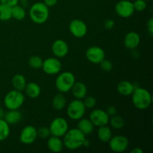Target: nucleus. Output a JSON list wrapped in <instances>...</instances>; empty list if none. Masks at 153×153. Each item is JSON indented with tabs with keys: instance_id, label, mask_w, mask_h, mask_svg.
Returning a JSON list of instances; mask_svg holds the SVG:
<instances>
[{
	"instance_id": "1",
	"label": "nucleus",
	"mask_w": 153,
	"mask_h": 153,
	"mask_svg": "<svg viewBox=\"0 0 153 153\" xmlns=\"http://www.w3.org/2000/svg\"><path fill=\"white\" fill-rule=\"evenodd\" d=\"M64 146L70 150H76L82 147L86 136L77 128L68 129L64 136Z\"/></svg>"
},
{
	"instance_id": "2",
	"label": "nucleus",
	"mask_w": 153,
	"mask_h": 153,
	"mask_svg": "<svg viewBox=\"0 0 153 153\" xmlns=\"http://www.w3.org/2000/svg\"><path fill=\"white\" fill-rule=\"evenodd\" d=\"M131 96L133 105L139 110L147 109L152 104V95L150 92L145 88H135Z\"/></svg>"
},
{
	"instance_id": "3",
	"label": "nucleus",
	"mask_w": 153,
	"mask_h": 153,
	"mask_svg": "<svg viewBox=\"0 0 153 153\" xmlns=\"http://www.w3.org/2000/svg\"><path fill=\"white\" fill-rule=\"evenodd\" d=\"M29 16L34 23L39 25L45 23L49 16V7L43 2L34 3L30 7Z\"/></svg>"
},
{
	"instance_id": "4",
	"label": "nucleus",
	"mask_w": 153,
	"mask_h": 153,
	"mask_svg": "<svg viewBox=\"0 0 153 153\" xmlns=\"http://www.w3.org/2000/svg\"><path fill=\"white\" fill-rule=\"evenodd\" d=\"M76 82V77L71 72L65 71L60 73L55 80V87L60 93H67L71 90Z\"/></svg>"
},
{
	"instance_id": "5",
	"label": "nucleus",
	"mask_w": 153,
	"mask_h": 153,
	"mask_svg": "<svg viewBox=\"0 0 153 153\" xmlns=\"http://www.w3.org/2000/svg\"><path fill=\"white\" fill-rule=\"evenodd\" d=\"M25 102V97L22 91L12 90L7 93L4 98V104L8 110L19 109Z\"/></svg>"
},
{
	"instance_id": "6",
	"label": "nucleus",
	"mask_w": 153,
	"mask_h": 153,
	"mask_svg": "<svg viewBox=\"0 0 153 153\" xmlns=\"http://www.w3.org/2000/svg\"><path fill=\"white\" fill-rule=\"evenodd\" d=\"M86 111L85 105L82 100H73L69 103L67 108V116L73 120H79L84 117Z\"/></svg>"
},
{
	"instance_id": "7",
	"label": "nucleus",
	"mask_w": 153,
	"mask_h": 153,
	"mask_svg": "<svg viewBox=\"0 0 153 153\" xmlns=\"http://www.w3.org/2000/svg\"><path fill=\"white\" fill-rule=\"evenodd\" d=\"M51 135L61 137L69 129L68 122L63 117H56L52 121L49 126Z\"/></svg>"
},
{
	"instance_id": "8",
	"label": "nucleus",
	"mask_w": 153,
	"mask_h": 153,
	"mask_svg": "<svg viewBox=\"0 0 153 153\" xmlns=\"http://www.w3.org/2000/svg\"><path fill=\"white\" fill-rule=\"evenodd\" d=\"M108 143L110 149L117 153L125 152L129 146V140L123 135L112 136Z\"/></svg>"
},
{
	"instance_id": "9",
	"label": "nucleus",
	"mask_w": 153,
	"mask_h": 153,
	"mask_svg": "<svg viewBox=\"0 0 153 153\" xmlns=\"http://www.w3.org/2000/svg\"><path fill=\"white\" fill-rule=\"evenodd\" d=\"M62 64L58 58H48L44 60L42 65L43 72L48 75H57L61 72Z\"/></svg>"
},
{
	"instance_id": "10",
	"label": "nucleus",
	"mask_w": 153,
	"mask_h": 153,
	"mask_svg": "<svg viewBox=\"0 0 153 153\" xmlns=\"http://www.w3.org/2000/svg\"><path fill=\"white\" fill-rule=\"evenodd\" d=\"M69 30L73 37L76 38H82L88 33V26L82 19H75L70 22Z\"/></svg>"
},
{
	"instance_id": "11",
	"label": "nucleus",
	"mask_w": 153,
	"mask_h": 153,
	"mask_svg": "<svg viewBox=\"0 0 153 153\" xmlns=\"http://www.w3.org/2000/svg\"><path fill=\"white\" fill-rule=\"evenodd\" d=\"M133 2L128 0H121L115 5V12L122 18H128L134 13Z\"/></svg>"
},
{
	"instance_id": "12",
	"label": "nucleus",
	"mask_w": 153,
	"mask_h": 153,
	"mask_svg": "<svg viewBox=\"0 0 153 153\" xmlns=\"http://www.w3.org/2000/svg\"><path fill=\"white\" fill-rule=\"evenodd\" d=\"M89 117L90 120L92 122L94 126L97 127L108 125L109 123V119H110L105 111L99 108L94 109L90 114Z\"/></svg>"
},
{
	"instance_id": "13",
	"label": "nucleus",
	"mask_w": 153,
	"mask_h": 153,
	"mask_svg": "<svg viewBox=\"0 0 153 153\" xmlns=\"http://www.w3.org/2000/svg\"><path fill=\"white\" fill-rule=\"evenodd\" d=\"M85 56L92 64H100V63L105 58V52L100 46H90L86 50Z\"/></svg>"
},
{
	"instance_id": "14",
	"label": "nucleus",
	"mask_w": 153,
	"mask_h": 153,
	"mask_svg": "<svg viewBox=\"0 0 153 153\" xmlns=\"http://www.w3.org/2000/svg\"><path fill=\"white\" fill-rule=\"evenodd\" d=\"M37 137V128L33 126H26L21 131L19 141L25 145L32 144Z\"/></svg>"
},
{
	"instance_id": "15",
	"label": "nucleus",
	"mask_w": 153,
	"mask_h": 153,
	"mask_svg": "<svg viewBox=\"0 0 153 153\" xmlns=\"http://www.w3.org/2000/svg\"><path fill=\"white\" fill-rule=\"evenodd\" d=\"M52 52L56 58H64L69 52V46L64 40L58 39L52 45Z\"/></svg>"
},
{
	"instance_id": "16",
	"label": "nucleus",
	"mask_w": 153,
	"mask_h": 153,
	"mask_svg": "<svg viewBox=\"0 0 153 153\" xmlns=\"http://www.w3.org/2000/svg\"><path fill=\"white\" fill-rule=\"evenodd\" d=\"M124 45L128 49H134L139 46L140 43V37L138 33L135 31H130L127 33L123 40Z\"/></svg>"
},
{
	"instance_id": "17",
	"label": "nucleus",
	"mask_w": 153,
	"mask_h": 153,
	"mask_svg": "<svg viewBox=\"0 0 153 153\" xmlns=\"http://www.w3.org/2000/svg\"><path fill=\"white\" fill-rule=\"evenodd\" d=\"M47 146L51 152L55 153L61 152L64 147V142L61 137L54 135H50L48 137Z\"/></svg>"
},
{
	"instance_id": "18",
	"label": "nucleus",
	"mask_w": 153,
	"mask_h": 153,
	"mask_svg": "<svg viewBox=\"0 0 153 153\" xmlns=\"http://www.w3.org/2000/svg\"><path fill=\"white\" fill-rule=\"evenodd\" d=\"M73 97L77 100H83L88 94L87 86L81 82H76L72 87L71 90Z\"/></svg>"
},
{
	"instance_id": "19",
	"label": "nucleus",
	"mask_w": 153,
	"mask_h": 153,
	"mask_svg": "<svg viewBox=\"0 0 153 153\" xmlns=\"http://www.w3.org/2000/svg\"><path fill=\"white\" fill-rule=\"evenodd\" d=\"M3 119L9 126L16 125L22 120V114L18 109L8 110V111L4 113Z\"/></svg>"
},
{
	"instance_id": "20",
	"label": "nucleus",
	"mask_w": 153,
	"mask_h": 153,
	"mask_svg": "<svg viewBox=\"0 0 153 153\" xmlns=\"http://www.w3.org/2000/svg\"><path fill=\"white\" fill-rule=\"evenodd\" d=\"M117 89L120 95L128 97L132 94L133 91L135 89V87L131 82L128 81H121L118 83Z\"/></svg>"
},
{
	"instance_id": "21",
	"label": "nucleus",
	"mask_w": 153,
	"mask_h": 153,
	"mask_svg": "<svg viewBox=\"0 0 153 153\" xmlns=\"http://www.w3.org/2000/svg\"><path fill=\"white\" fill-rule=\"evenodd\" d=\"M77 128L86 136L88 134H91L94 131V126L92 123V122L90 120V119L82 117L80 120H79Z\"/></svg>"
},
{
	"instance_id": "22",
	"label": "nucleus",
	"mask_w": 153,
	"mask_h": 153,
	"mask_svg": "<svg viewBox=\"0 0 153 153\" xmlns=\"http://www.w3.org/2000/svg\"><path fill=\"white\" fill-rule=\"evenodd\" d=\"M24 91L29 98L36 99L40 95L41 88L38 84L35 82H29V83H27Z\"/></svg>"
},
{
	"instance_id": "23",
	"label": "nucleus",
	"mask_w": 153,
	"mask_h": 153,
	"mask_svg": "<svg viewBox=\"0 0 153 153\" xmlns=\"http://www.w3.org/2000/svg\"><path fill=\"white\" fill-rule=\"evenodd\" d=\"M97 136L98 138L103 143H108L112 137V131L108 125L102 126L99 127L97 131Z\"/></svg>"
},
{
	"instance_id": "24",
	"label": "nucleus",
	"mask_w": 153,
	"mask_h": 153,
	"mask_svg": "<svg viewBox=\"0 0 153 153\" xmlns=\"http://www.w3.org/2000/svg\"><path fill=\"white\" fill-rule=\"evenodd\" d=\"M12 86L15 90L22 91L25 90L27 85L26 79L25 76L22 74H16L12 78Z\"/></svg>"
},
{
	"instance_id": "25",
	"label": "nucleus",
	"mask_w": 153,
	"mask_h": 153,
	"mask_svg": "<svg viewBox=\"0 0 153 153\" xmlns=\"http://www.w3.org/2000/svg\"><path fill=\"white\" fill-rule=\"evenodd\" d=\"M66 104H67V100L62 93L56 94L52 100V107L57 111H61L64 109Z\"/></svg>"
},
{
	"instance_id": "26",
	"label": "nucleus",
	"mask_w": 153,
	"mask_h": 153,
	"mask_svg": "<svg viewBox=\"0 0 153 153\" xmlns=\"http://www.w3.org/2000/svg\"><path fill=\"white\" fill-rule=\"evenodd\" d=\"M26 16V11L22 6L16 4L11 7V16L16 20H22Z\"/></svg>"
},
{
	"instance_id": "27",
	"label": "nucleus",
	"mask_w": 153,
	"mask_h": 153,
	"mask_svg": "<svg viewBox=\"0 0 153 153\" xmlns=\"http://www.w3.org/2000/svg\"><path fill=\"white\" fill-rule=\"evenodd\" d=\"M10 126L4 120V119H0V141L6 140L10 135Z\"/></svg>"
},
{
	"instance_id": "28",
	"label": "nucleus",
	"mask_w": 153,
	"mask_h": 153,
	"mask_svg": "<svg viewBox=\"0 0 153 153\" xmlns=\"http://www.w3.org/2000/svg\"><path fill=\"white\" fill-rule=\"evenodd\" d=\"M111 127L114 129H121L125 126V121L123 118L119 115H114L109 119V123Z\"/></svg>"
},
{
	"instance_id": "29",
	"label": "nucleus",
	"mask_w": 153,
	"mask_h": 153,
	"mask_svg": "<svg viewBox=\"0 0 153 153\" xmlns=\"http://www.w3.org/2000/svg\"><path fill=\"white\" fill-rule=\"evenodd\" d=\"M11 18V7L0 3V20L7 21Z\"/></svg>"
},
{
	"instance_id": "30",
	"label": "nucleus",
	"mask_w": 153,
	"mask_h": 153,
	"mask_svg": "<svg viewBox=\"0 0 153 153\" xmlns=\"http://www.w3.org/2000/svg\"><path fill=\"white\" fill-rule=\"evenodd\" d=\"M43 59L40 58L38 55H32L28 58V65L33 69L35 70H38V69L42 68V65H43Z\"/></svg>"
},
{
	"instance_id": "31",
	"label": "nucleus",
	"mask_w": 153,
	"mask_h": 153,
	"mask_svg": "<svg viewBox=\"0 0 153 153\" xmlns=\"http://www.w3.org/2000/svg\"><path fill=\"white\" fill-rule=\"evenodd\" d=\"M84 101V105H85V108H94V107L97 105V100H96L95 97H91V96H89V97H85V98L83 99Z\"/></svg>"
},
{
	"instance_id": "32",
	"label": "nucleus",
	"mask_w": 153,
	"mask_h": 153,
	"mask_svg": "<svg viewBox=\"0 0 153 153\" xmlns=\"http://www.w3.org/2000/svg\"><path fill=\"white\" fill-rule=\"evenodd\" d=\"M37 137H40V138L46 139L48 138L49 136L51 135L50 130H49V127L46 126H41L37 129Z\"/></svg>"
},
{
	"instance_id": "33",
	"label": "nucleus",
	"mask_w": 153,
	"mask_h": 153,
	"mask_svg": "<svg viewBox=\"0 0 153 153\" xmlns=\"http://www.w3.org/2000/svg\"><path fill=\"white\" fill-rule=\"evenodd\" d=\"M133 5L136 11H143L146 8V1L144 0H135L133 2Z\"/></svg>"
},
{
	"instance_id": "34",
	"label": "nucleus",
	"mask_w": 153,
	"mask_h": 153,
	"mask_svg": "<svg viewBox=\"0 0 153 153\" xmlns=\"http://www.w3.org/2000/svg\"><path fill=\"white\" fill-rule=\"evenodd\" d=\"M100 64L102 70L105 72H110L111 71L112 69H113V64H112V62L110 60L104 58V59L100 63Z\"/></svg>"
},
{
	"instance_id": "35",
	"label": "nucleus",
	"mask_w": 153,
	"mask_h": 153,
	"mask_svg": "<svg viewBox=\"0 0 153 153\" xmlns=\"http://www.w3.org/2000/svg\"><path fill=\"white\" fill-rule=\"evenodd\" d=\"M18 2H19V0H0L1 4H3L10 7L18 4Z\"/></svg>"
},
{
	"instance_id": "36",
	"label": "nucleus",
	"mask_w": 153,
	"mask_h": 153,
	"mask_svg": "<svg viewBox=\"0 0 153 153\" xmlns=\"http://www.w3.org/2000/svg\"><path fill=\"white\" fill-rule=\"evenodd\" d=\"M105 111L106 113H107V114L109 116V117H111L117 114V108L114 106L110 105L107 108Z\"/></svg>"
},
{
	"instance_id": "37",
	"label": "nucleus",
	"mask_w": 153,
	"mask_h": 153,
	"mask_svg": "<svg viewBox=\"0 0 153 153\" xmlns=\"http://www.w3.org/2000/svg\"><path fill=\"white\" fill-rule=\"evenodd\" d=\"M115 25V22L113 19H108L104 22V26L106 29H112Z\"/></svg>"
},
{
	"instance_id": "38",
	"label": "nucleus",
	"mask_w": 153,
	"mask_h": 153,
	"mask_svg": "<svg viewBox=\"0 0 153 153\" xmlns=\"http://www.w3.org/2000/svg\"><path fill=\"white\" fill-rule=\"evenodd\" d=\"M146 27H147V31L149 33L151 36L153 34V19L150 18L149 20L147 21V24H146Z\"/></svg>"
},
{
	"instance_id": "39",
	"label": "nucleus",
	"mask_w": 153,
	"mask_h": 153,
	"mask_svg": "<svg viewBox=\"0 0 153 153\" xmlns=\"http://www.w3.org/2000/svg\"><path fill=\"white\" fill-rule=\"evenodd\" d=\"M58 0H43V3L47 7H53L58 3Z\"/></svg>"
},
{
	"instance_id": "40",
	"label": "nucleus",
	"mask_w": 153,
	"mask_h": 153,
	"mask_svg": "<svg viewBox=\"0 0 153 153\" xmlns=\"http://www.w3.org/2000/svg\"><path fill=\"white\" fill-rule=\"evenodd\" d=\"M143 150L142 149H140V147L134 148V149L131 151V153H143Z\"/></svg>"
},
{
	"instance_id": "41",
	"label": "nucleus",
	"mask_w": 153,
	"mask_h": 153,
	"mask_svg": "<svg viewBox=\"0 0 153 153\" xmlns=\"http://www.w3.org/2000/svg\"><path fill=\"white\" fill-rule=\"evenodd\" d=\"M90 145H91V142L89 140H88L87 138H85V140H84V143L82 146H85V147H89Z\"/></svg>"
},
{
	"instance_id": "42",
	"label": "nucleus",
	"mask_w": 153,
	"mask_h": 153,
	"mask_svg": "<svg viewBox=\"0 0 153 153\" xmlns=\"http://www.w3.org/2000/svg\"><path fill=\"white\" fill-rule=\"evenodd\" d=\"M4 111H3L1 108H0V119H3V117H4Z\"/></svg>"
},
{
	"instance_id": "43",
	"label": "nucleus",
	"mask_w": 153,
	"mask_h": 153,
	"mask_svg": "<svg viewBox=\"0 0 153 153\" xmlns=\"http://www.w3.org/2000/svg\"><path fill=\"white\" fill-rule=\"evenodd\" d=\"M19 1H28V0H19Z\"/></svg>"
},
{
	"instance_id": "44",
	"label": "nucleus",
	"mask_w": 153,
	"mask_h": 153,
	"mask_svg": "<svg viewBox=\"0 0 153 153\" xmlns=\"http://www.w3.org/2000/svg\"><path fill=\"white\" fill-rule=\"evenodd\" d=\"M144 1H149V0H144Z\"/></svg>"
}]
</instances>
